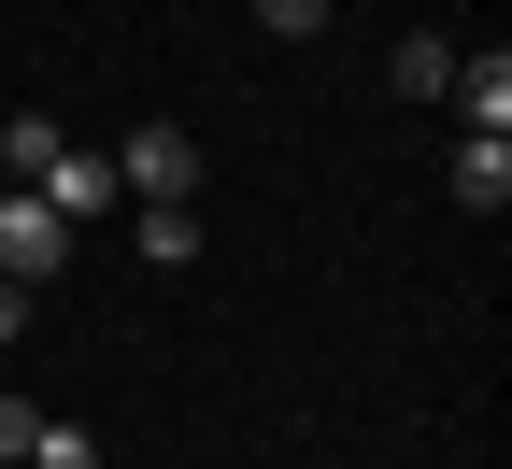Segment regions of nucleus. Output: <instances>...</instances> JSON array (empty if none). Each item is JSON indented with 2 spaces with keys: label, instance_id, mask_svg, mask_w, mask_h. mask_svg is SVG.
Segmentation results:
<instances>
[{
  "label": "nucleus",
  "instance_id": "1",
  "mask_svg": "<svg viewBox=\"0 0 512 469\" xmlns=\"http://www.w3.org/2000/svg\"><path fill=\"white\" fill-rule=\"evenodd\" d=\"M29 199H43V214H57V228H72V242H86V228L114 214V199H128V185H114V157H100V143H57Z\"/></svg>",
  "mask_w": 512,
  "mask_h": 469
},
{
  "label": "nucleus",
  "instance_id": "2",
  "mask_svg": "<svg viewBox=\"0 0 512 469\" xmlns=\"http://www.w3.org/2000/svg\"><path fill=\"white\" fill-rule=\"evenodd\" d=\"M43 271H72V228H57L29 185H0V285H43Z\"/></svg>",
  "mask_w": 512,
  "mask_h": 469
},
{
  "label": "nucleus",
  "instance_id": "3",
  "mask_svg": "<svg viewBox=\"0 0 512 469\" xmlns=\"http://www.w3.org/2000/svg\"><path fill=\"white\" fill-rule=\"evenodd\" d=\"M114 185L128 199H200V143H185V128H128V143H114Z\"/></svg>",
  "mask_w": 512,
  "mask_h": 469
},
{
  "label": "nucleus",
  "instance_id": "4",
  "mask_svg": "<svg viewBox=\"0 0 512 469\" xmlns=\"http://www.w3.org/2000/svg\"><path fill=\"white\" fill-rule=\"evenodd\" d=\"M441 100H456L470 128H512V57L484 43V57H456V86H441Z\"/></svg>",
  "mask_w": 512,
  "mask_h": 469
},
{
  "label": "nucleus",
  "instance_id": "5",
  "mask_svg": "<svg viewBox=\"0 0 512 469\" xmlns=\"http://www.w3.org/2000/svg\"><path fill=\"white\" fill-rule=\"evenodd\" d=\"M456 199H470V214H498V199H512V143H498V128H470V143H456Z\"/></svg>",
  "mask_w": 512,
  "mask_h": 469
},
{
  "label": "nucleus",
  "instance_id": "6",
  "mask_svg": "<svg viewBox=\"0 0 512 469\" xmlns=\"http://www.w3.org/2000/svg\"><path fill=\"white\" fill-rule=\"evenodd\" d=\"M200 242H214V228H200V199H143V256H157V271H185Z\"/></svg>",
  "mask_w": 512,
  "mask_h": 469
},
{
  "label": "nucleus",
  "instance_id": "7",
  "mask_svg": "<svg viewBox=\"0 0 512 469\" xmlns=\"http://www.w3.org/2000/svg\"><path fill=\"white\" fill-rule=\"evenodd\" d=\"M441 86H456V43L413 29V43H399V100H441Z\"/></svg>",
  "mask_w": 512,
  "mask_h": 469
},
{
  "label": "nucleus",
  "instance_id": "8",
  "mask_svg": "<svg viewBox=\"0 0 512 469\" xmlns=\"http://www.w3.org/2000/svg\"><path fill=\"white\" fill-rule=\"evenodd\" d=\"M57 143H72V128H43V114H15V128H0V171H15V185H43V157Z\"/></svg>",
  "mask_w": 512,
  "mask_h": 469
},
{
  "label": "nucleus",
  "instance_id": "9",
  "mask_svg": "<svg viewBox=\"0 0 512 469\" xmlns=\"http://www.w3.org/2000/svg\"><path fill=\"white\" fill-rule=\"evenodd\" d=\"M29 469H100V427H72V413H43V441H29Z\"/></svg>",
  "mask_w": 512,
  "mask_h": 469
},
{
  "label": "nucleus",
  "instance_id": "10",
  "mask_svg": "<svg viewBox=\"0 0 512 469\" xmlns=\"http://www.w3.org/2000/svg\"><path fill=\"white\" fill-rule=\"evenodd\" d=\"M328 15H342V0H256V29H271V43H313Z\"/></svg>",
  "mask_w": 512,
  "mask_h": 469
},
{
  "label": "nucleus",
  "instance_id": "11",
  "mask_svg": "<svg viewBox=\"0 0 512 469\" xmlns=\"http://www.w3.org/2000/svg\"><path fill=\"white\" fill-rule=\"evenodd\" d=\"M29 441H43V413H29V398H0V469H29Z\"/></svg>",
  "mask_w": 512,
  "mask_h": 469
},
{
  "label": "nucleus",
  "instance_id": "12",
  "mask_svg": "<svg viewBox=\"0 0 512 469\" xmlns=\"http://www.w3.org/2000/svg\"><path fill=\"white\" fill-rule=\"evenodd\" d=\"M15 327H29V285H0V342H15Z\"/></svg>",
  "mask_w": 512,
  "mask_h": 469
}]
</instances>
